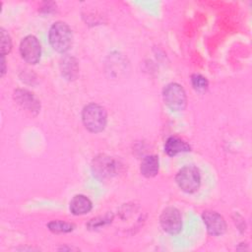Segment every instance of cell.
I'll list each match as a JSON object with an SVG mask.
<instances>
[{"mask_svg":"<svg viewBox=\"0 0 252 252\" xmlns=\"http://www.w3.org/2000/svg\"><path fill=\"white\" fill-rule=\"evenodd\" d=\"M48 39L51 47L55 51L65 53L72 46L73 33L66 23L56 22L49 29Z\"/></svg>","mask_w":252,"mask_h":252,"instance_id":"1","label":"cell"},{"mask_svg":"<svg viewBox=\"0 0 252 252\" xmlns=\"http://www.w3.org/2000/svg\"><path fill=\"white\" fill-rule=\"evenodd\" d=\"M82 120L85 127L93 133L101 132L107 123L105 109L96 103L86 105L82 111Z\"/></svg>","mask_w":252,"mask_h":252,"instance_id":"2","label":"cell"},{"mask_svg":"<svg viewBox=\"0 0 252 252\" xmlns=\"http://www.w3.org/2000/svg\"><path fill=\"white\" fill-rule=\"evenodd\" d=\"M175 181L182 191L186 193H194L200 187L201 174L197 167L186 165L177 172Z\"/></svg>","mask_w":252,"mask_h":252,"instance_id":"3","label":"cell"},{"mask_svg":"<svg viewBox=\"0 0 252 252\" xmlns=\"http://www.w3.org/2000/svg\"><path fill=\"white\" fill-rule=\"evenodd\" d=\"M162 96L164 103L172 111H182L186 106V93L182 86L177 83L166 85L163 89Z\"/></svg>","mask_w":252,"mask_h":252,"instance_id":"4","label":"cell"},{"mask_svg":"<svg viewBox=\"0 0 252 252\" xmlns=\"http://www.w3.org/2000/svg\"><path fill=\"white\" fill-rule=\"evenodd\" d=\"M159 223L162 229L169 234H178L182 229V217L174 207L165 208L160 217Z\"/></svg>","mask_w":252,"mask_h":252,"instance_id":"5","label":"cell"},{"mask_svg":"<svg viewBox=\"0 0 252 252\" xmlns=\"http://www.w3.org/2000/svg\"><path fill=\"white\" fill-rule=\"evenodd\" d=\"M22 58L29 64H36L41 55V46L34 35H27L20 44Z\"/></svg>","mask_w":252,"mask_h":252,"instance_id":"6","label":"cell"},{"mask_svg":"<svg viewBox=\"0 0 252 252\" xmlns=\"http://www.w3.org/2000/svg\"><path fill=\"white\" fill-rule=\"evenodd\" d=\"M94 174L101 179L110 178L116 173L117 164L113 158L108 156L100 155L94 158L92 164Z\"/></svg>","mask_w":252,"mask_h":252,"instance_id":"7","label":"cell"},{"mask_svg":"<svg viewBox=\"0 0 252 252\" xmlns=\"http://www.w3.org/2000/svg\"><path fill=\"white\" fill-rule=\"evenodd\" d=\"M203 221L208 232L211 235H221L226 230V223L224 219L217 212L205 211L202 215Z\"/></svg>","mask_w":252,"mask_h":252,"instance_id":"8","label":"cell"},{"mask_svg":"<svg viewBox=\"0 0 252 252\" xmlns=\"http://www.w3.org/2000/svg\"><path fill=\"white\" fill-rule=\"evenodd\" d=\"M14 98L16 102L27 111L36 114L40 109V103L36 97L27 90H16L14 93Z\"/></svg>","mask_w":252,"mask_h":252,"instance_id":"9","label":"cell"},{"mask_svg":"<svg viewBox=\"0 0 252 252\" xmlns=\"http://www.w3.org/2000/svg\"><path fill=\"white\" fill-rule=\"evenodd\" d=\"M92 208V201L85 195H75L70 202V211L75 216L85 215L89 213Z\"/></svg>","mask_w":252,"mask_h":252,"instance_id":"10","label":"cell"},{"mask_svg":"<svg viewBox=\"0 0 252 252\" xmlns=\"http://www.w3.org/2000/svg\"><path fill=\"white\" fill-rule=\"evenodd\" d=\"M190 151V146L183 141L182 139L178 138V137H169L165 144H164V152L170 156H176L180 153H185V152H189Z\"/></svg>","mask_w":252,"mask_h":252,"instance_id":"11","label":"cell"},{"mask_svg":"<svg viewBox=\"0 0 252 252\" xmlns=\"http://www.w3.org/2000/svg\"><path fill=\"white\" fill-rule=\"evenodd\" d=\"M61 74L67 80H75L79 74V66L77 60L72 56H65L60 62Z\"/></svg>","mask_w":252,"mask_h":252,"instance_id":"12","label":"cell"},{"mask_svg":"<svg viewBox=\"0 0 252 252\" xmlns=\"http://www.w3.org/2000/svg\"><path fill=\"white\" fill-rule=\"evenodd\" d=\"M158 167H159L158 157L155 155H151L144 158L141 163L140 170L142 175H144L145 177L151 178L158 174Z\"/></svg>","mask_w":252,"mask_h":252,"instance_id":"13","label":"cell"},{"mask_svg":"<svg viewBox=\"0 0 252 252\" xmlns=\"http://www.w3.org/2000/svg\"><path fill=\"white\" fill-rule=\"evenodd\" d=\"M50 231L54 233H66L73 231L75 225L70 222L62 221V220H52L47 224Z\"/></svg>","mask_w":252,"mask_h":252,"instance_id":"14","label":"cell"},{"mask_svg":"<svg viewBox=\"0 0 252 252\" xmlns=\"http://www.w3.org/2000/svg\"><path fill=\"white\" fill-rule=\"evenodd\" d=\"M191 83L193 88L200 93L205 92L208 89V85H209L208 80L200 74H193L191 76Z\"/></svg>","mask_w":252,"mask_h":252,"instance_id":"15","label":"cell"},{"mask_svg":"<svg viewBox=\"0 0 252 252\" xmlns=\"http://www.w3.org/2000/svg\"><path fill=\"white\" fill-rule=\"evenodd\" d=\"M1 54L5 56V54L9 53L12 48V40L8 32L4 29H1Z\"/></svg>","mask_w":252,"mask_h":252,"instance_id":"16","label":"cell"},{"mask_svg":"<svg viewBox=\"0 0 252 252\" xmlns=\"http://www.w3.org/2000/svg\"><path fill=\"white\" fill-rule=\"evenodd\" d=\"M112 215H109V214H106L105 216L103 217H98V218H95V219H93L89 221V223L87 224L89 228L91 229H94V228H97V227H100L106 223H109L112 220Z\"/></svg>","mask_w":252,"mask_h":252,"instance_id":"17","label":"cell"},{"mask_svg":"<svg viewBox=\"0 0 252 252\" xmlns=\"http://www.w3.org/2000/svg\"><path fill=\"white\" fill-rule=\"evenodd\" d=\"M6 72V67H5V58L4 56H2V70H1V75L3 76Z\"/></svg>","mask_w":252,"mask_h":252,"instance_id":"18","label":"cell"}]
</instances>
